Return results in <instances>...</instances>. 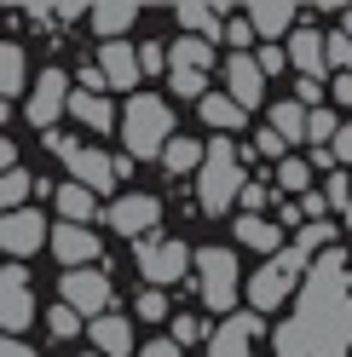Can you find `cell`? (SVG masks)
<instances>
[{
    "label": "cell",
    "instance_id": "1",
    "mask_svg": "<svg viewBox=\"0 0 352 357\" xmlns=\"http://www.w3.org/2000/svg\"><path fill=\"white\" fill-rule=\"evenodd\" d=\"M243 190H249V185H243V150H237V144H226V139H214L208 162H203V178H196L203 213H226Z\"/></svg>",
    "mask_w": 352,
    "mask_h": 357
},
{
    "label": "cell",
    "instance_id": "2",
    "mask_svg": "<svg viewBox=\"0 0 352 357\" xmlns=\"http://www.w3.org/2000/svg\"><path fill=\"white\" fill-rule=\"evenodd\" d=\"M122 132H127V150L133 155H156L162 144H173L168 132H173V109H168V98H133L127 104V116H122Z\"/></svg>",
    "mask_w": 352,
    "mask_h": 357
},
{
    "label": "cell",
    "instance_id": "3",
    "mask_svg": "<svg viewBox=\"0 0 352 357\" xmlns=\"http://www.w3.org/2000/svg\"><path fill=\"white\" fill-rule=\"evenodd\" d=\"M47 150L58 155L64 167H70V178H75V185H87L93 196L116 185V162H110L104 150H93V144H75V139H64V132H47Z\"/></svg>",
    "mask_w": 352,
    "mask_h": 357
},
{
    "label": "cell",
    "instance_id": "4",
    "mask_svg": "<svg viewBox=\"0 0 352 357\" xmlns=\"http://www.w3.org/2000/svg\"><path fill=\"white\" fill-rule=\"evenodd\" d=\"M295 271H306V248H300V242H289L277 259H266V265L249 277V300H254V311H277L283 300H289Z\"/></svg>",
    "mask_w": 352,
    "mask_h": 357
},
{
    "label": "cell",
    "instance_id": "5",
    "mask_svg": "<svg viewBox=\"0 0 352 357\" xmlns=\"http://www.w3.org/2000/svg\"><path fill=\"white\" fill-rule=\"evenodd\" d=\"M196 294H203L214 311H231L237 305V254L231 248H203L196 254Z\"/></svg>",
    "mask_w": 352,
    "mask_h": 357
},
{
    "label": "cell",
    "instance_id": "6",
    "mask_svg": "<svg viewBox=\"0 0 352 357\" xmlns=\"http://www.w3.org/2000/svg\"><path fill=\"white\" fill-rule=\"evenodd\" d=\"M191 248L185 242H162V236H150V242H139V271H145V282L150 288H173V282H185V271H191Z\"/></svg>",
    "mask_w": 352,
    "mask_h": 357
},
{
    "label": "cell",
    "instance_id": "7",
    "mask_svg": "<svg viewBox=\"0 0 352 357\" xmlns=\"http://www.w3.org/2000/svg\"><path fill=\"white\" fill-rule=\"evenodd\" d=\"M58 294H64V305L70 311H81V317H110V277L104 271H64V282H58Z\"/></svg>",
    "mask_w": 352,
    "mask_h": 357
},
{
    "label": "cell",
    "instance_id": "8",
    "mask_svg": "<svg viewBox=\"0 0 352 357\" xmlns=\"http://www.w3.org/2000/svg\"><path fill=\"white\" fill-rule=\"evenodd\" d=\"M70 75L64 70H47L35 81V93H29V127H41V132H52V121H58V109H70Z\"/></svg>",
    "mask_w": 352,
    "mask_h": 357
},
{
    "label": "cell",
    "instance_id": "9",
    "mask_svg": "<svg viewBox=\"0 0 352 357\" xmlns=\"http://www.w3.org/2000/svg\"><path fill=\"white\" fill-rule=\"evenodd\" d=\"M41 242H47V219H41L35 208H17V213H6V219H0V248H6L12 259L35 254Z\"/></svg>",
    "mask_w": 352,
    "mask_h": 357
},
{
    "label": "cell",
    "instance_id": "10",
    "mask_svg": "<svg viewBox=\"0 0 352 357\" xmlns=\"http://www.w3.org/2000/svg\"><path fill=\"white\" fill-rule=\"evenodd\" d=\"M52 254L70 265V271H87V265L98 259V236L87 231V225H70V219H64V225L52 231Z\"/></svg>",
    "mask_w": 352,
    "mask_h": 357
},
{
    "label": "cell",
    "instance_id": "11",
    "mask_svg": "<svg viewBox=\"0 0 352 357\" xmlns=\"http://www.w3.org/2000/svg\"><path fill=\"white\" fill-rule=\"evenodd\" d=\"M156 219H162L156 196H122V202H110V225H116L122 236H145Z\"/></svg>",
    "mask_w": 352,
    "mask_h": 357
},
{
    "label": "cell",
    "instance_id": "12",
    "mask_svg": "<svg viewBox=\"0 0 352 357\" xmlns=\"http://www.w3.org/2000/svg\"><path fill=\"white\" fill-rule=\"evenodd\" d=\"M289 63H295L300 75L323 81V70H329V40H323L312 24H300V29H295V40H289Z\"/></svg>",
    "mask_w": 352,
    "mask_h": 357
},
{
    "label": "cell",
    "instance_id": "13",
    "mask_svg": "<svg viewBox=\"0 0 352 357\" xmlns=\"http://www.w3.org/2000/svg\"><path fill=\"white\" fill-rule=\"evenodd\" d=\"M98 70H104L110 86H122V93H127V86L145 75V63H139V52L127 47V40H104V47H98Z\"/></svg>",
    "mask_w": 352,
    "mask_h": 357
},
{
    "label": "cell",
    "instance_id": "14",
    "mask_svg": "<svg viewBox=\"0 0 352 357\" xmlns=\"http://www.w3.org/2000/svg\"><path fill=\"white\" fill-rule=\"evenodd\" d=\"M254 334H260V311H237V317H226L219 334H214V357H249Z\"/></svg>",
    "mask_w": 352,
    "mask_h": 357
},
{
    "label": "cell",
    "instance_id": "15",
    "mask_svg": "<svg viewBox=\"0 0 352 357\" xmlns=\"http://www.w3.org/2000/svg\"><path fill=\"white\" fill-rule=\"evenodd\" d=\"M226 81H231V98L237 104H260V93H266V70L249 58V52H237V58H226Z\"/></svg>",
    "mask_w": 352,
    "mask_h": 357
},
{
    "label": "cell",
    "instance_id": "16",
    "mask_svg": "<svg viewBox=\"0 0 352 357\" xmlns=\"http://www.w3.org/2000/svg\"><path fill=\"white\" fill-rule=\"evenodd\" d=\"M87 334H93L98 357H127V351H133V323H127V317H116V311H110V317H98Z\"/></svg>",
    "mask_w": 352,
    "mask_h": 357
},
{
    "label": "cell",
    "instance_id": "17",
    "mask_svg": "<svg viewBox=\"0 0 352 357\" xmlns=\"http://www.w3.org/2000/svg\"><path fill=\"white\" fill-rule=\"evenodd\" d=\"M237 242H249V248L254 254H283V231L272 225V219H260V213H243V219H237Z\"/></svg>",
    "mask_w": 352,
    "mask_h": 357
},
{
    "label": "cell",
    "instance_id": "18",
    "mask_svg": "<svg viewBox=\"0 0 352 357\" xmlns=\"http://www.w3.org/2000/svg\"><path fill=\"white\" fill-rule=\"evenodd\" d=\"M306 127H312V109H306L300 98H283V104H272V132H277L283 144L306 139Z\"/></svg>",
    "mask_w": 352,
    "mask_h": 357
},
{
    "label": "cell",
    "instance_id": "19",
    "mask_svg": "<svg viewBox=\"0 0 352 357\" xmlns=\"http://www.w3.org/2000/svg\"><path fill=\"white\" fill-rule=\"evenodd\" d=\"M29 317H35L29 288H0V328H6V340H17V328H29Z\"/></svg>",
    "mask_w": 352,
    "mask_h": 357
},
{
    "label": "cell",
    "instance_id": "20",
    "mask_svg": "<svg viewBox=\"0 0 352 357\" xmlns=\"http://www.w3.org/2000/svg\"><path fill=\"white\" fill-rule=\"evenodd\" d=\"M87 12H93V29H98L104 40H122L127 24L139 17V6H127V0H104V6H87Z\"/></svg>",
    "mask_w": 352,
    "mask_h": 357
},
{
    "label": "cell",
    "instance_id": "21",
    "mask_svg": "<svg viewBox=\"0 0 352 357\" xmlns=\"http://www.w3.org/2000/svg\"><path fill=\"white\" fill-rule=\"evenodd\" d=\"M203 121H208V127H219V132H237V127L249 121V109L237 104L231 93H208V98H203Z\"/></svg>",
    "mask_w": 352,
    "mask_h": 357
},
{
    "label": "cell",
    "instance_id": "22",
    "mask_svg": "<svg viewBox=\"0 0 352 357\" xmlns=\"http://www.w3.org/2000/svg\"><path fill=\"white\" fill-rule=\"evenodd\" d=\"M168 63H173V70H196V75H208V63H214V40H203V35H185V40H173Z\"/></svg>",
    "mask_w": 352,
    "mask_h": 357
},
{
    "label": "cell",
    "instance_id": "23",
    "mask_svg": "<svg viewBox=\"0 0 352 357\" xmlns=\"http://www.w3.org/2000/svg\"><path fill=\"white\" fill-rule=\"evenodd\" d=\"M173 17L185 24V35H203V40L226 35V24H219V12H214V6H203V0H185V6H173Z\"/></svg>",
    "mask_w": 352,
    "mask_h": 357
},
{
    "label": "cell",
    "instance_id": "24",
    "mask_svg": "<svg viewBox=\"0 0 352 357\" xmlns=\"http://www.w3.org/2000/svg\"><path fill=\"white\" fill-rule=\"evenodd\" d=\"M70 116H75L81 127H93V132H110V127H116V109H110L98 93H75V98H70Z\"/></svg>",
    "mask_w": 352,
    "mask_h": 357
},
{
    "label": "cell",
    "instance_id": "25",
    "mask_svg": "<svg viewBox=\"0 0 352 357\" xmlns=\"http://www.w3.org/2000/svg\"><path fill=\"white\" fill-rule=\"evenodd\" d=\"M58 213H64V219H70V225H87V219H93V213H98V196H93V190H87V185H75V178H70V185H64V190H58Z\"/></svg>",
    "mask_w": 352,
    "mask_h": 357
},
{
    "label": "cell",
    "instance_id": "26",
    "mask_svg": "<svg viewBox=\"0 0 352 357\" xmlns=\"http://www.w3.org/2000/svg\"><path fill=\"white\" fill-rule=\"evenodd\" d=\"M249 24L260 35H283V29H295V6H283V0H260V6H249Z\"/></svg>",
    "mask_w": 352,
    "mask_h": 357
},
{
    "label": "cell",
    "instance_id": "27",
    "mask_svg": "<svg viewBox=\"0 0 352 357\" xmlns=\"http://www.w3.org/2000/svg\"><path fill=\"white\" fill-rule=\"evenodd\" d=\"M162 162H168V173H196V167L208 162V150L196 144V139H173V144L162 150Z\"/></svg>",
    "mask_w": 352,
    "mask_h": 357
},
{
    "label": "cell",
    "instance_id": "28",
    "mask_svg": "<svg viewBox=\"0 0 352 357\" xmlns=\"http://www.w3.org/2000/svg\"><path fill=\"white\" fill-rule=\"evenodd\" d=\"M0 93H6V98H17V93H24V52H17L12 40L0 47Z\"/></svg>",
    "mask_w": 352,
    "mask_h": 357
},
{
    "label": "cell",
    "instance_id": "29",
    "mask_svg": "<svg viewBox=\"0 0 352 357\" xmlns=\"http://www.w3.org/2000/svg\"><path fill=\"white\" fill-rule=\"evenodd\" d=\"M277 190H312V162H300V155H283V167H277Z\"/></svg>",
    "mask_w": 352,
    "mask_h": 357
},
{
    "label": "cell",
    "instance_id": "30",
    "mask_svg": "<svg viewBox=\"0 0 352 357\" xmlns=\"http://www.w3.org/2000/svg\"><path fill=\"white\" fill-rule=\"evenodd\" d=\"M29 185H35V178H29L24 167H12L6 178H0V202H6V213H17V208L29 202Z\"/></svg>",
    "mask_w": 352,
    "mask_h": 357
},
{
    "label": "cell",
    "instance_id": "31",
    "mask_svg": "<svg viewBox=\"0 0 352 357\" xmlns=\"http://www.w3.org/2000/svg\"><path fill=\"white\" fill-rule=\"evenodd\" d=\"M335 132H341L335 109H312V127H306V139H312L318 150H329V144H335Z\"/></svg>",
    "mask_w": 352,
    "mask_h": 357
},
{
    "label": "cell",
    "instance_id": "32",
    "mask_svg": "<svg viewBox=\"0 0 352 357\" xmlns=\"http://www.w3.org/2000/svg\"><path fill=\"white\" fill-rule=\"evenodd\" d=\"M168 86H173L179 98H208V93H203L208 75H196V70H168Z\"/></svg>",
    "mask_w": 352,
    "mask_h": 357
},
{
    "label": "cell",
    "instance_id": "33",
    "mask_svg": "<svg viewBox=\"0 0 352 357\" xmlns=\"http://www.w3.org/2000/svg\"><path fill=\"white\" fill-rule=\"evenodd\" d=\"M47 328L58 334V340H75V334H81V311H70V305H58L52 317H47Z\"/></svg>",
    "mask_w": 352,
    "mask_h": 357
},
{
    "label": "cell",
    "instance_id": "34",
    "mask_svg": "<svg viewBox=\"0 0 352 357\" xmlns=\"http://www.w3.org/2000/svg\"><path fill=\"white\" fill-rule=\"evenodd\" d=\"M323 196H329V208H341V213H346V208H352V178H346V173H329Z\"/></svg>",
    "mask_w": 352,
    "mask_h": 357
},
{
    "label": "cell",
    "instance_id": "35",
    "mask_svg": "<svg viewBox=\"0 0 352 357\" xmlns=\"http://www.w3.org/2000/svg\"><path fill=\"white\" fill-rule=\"evenodd\" d=\"M139 317H145V323H162V317H168L162 288H145V294H139Z\"/></svg>",
    "mask_w": 352,
    "mask_h": 357
},
{
    "label": "cell",
    "instance_id": "36",
    "mask_svg": "<svg viewBox=\"0 0 352 357\" xmlns=\"http://www.w3.org/2000/svg\"><path fill=\"white\" fill-rule=\"evenodd\" d=\"M295 242H300L306 254H312V248H329V242H335V225H300V236H295Z\"/></svg>",
    "mask_w": 352,
    "mask_h": 357
},
{
    "label": "cell",
    "instance_id": "37",
    "mask_svg": "<svg viewBox=\"0 0 352 357\" xmlns=\"http://www.w3.org/2000/svg\"><path fill=\"white\" fill-rule=\"evenodd\" d=\"M300 213H306V225H323V213H329V196H323V190H306V196H300Z\"/></svg>",
    "mask_w": 352,
    "mask_h": 357
},
{
    "label": "cell",
    "instance_id": "38",
    "mask_svg": "<svg viewBox=\"0 0 352 357\" xmlns=\"http://www.w3.org/2000/svg\"><path fill=\"white\" fill-rule=\"evenodd\" d=\"M329 63H341V75H352V35H329Z\"/></svg>",
    "mask_w": 352,
    "mask_h": 357
},
{
    "label": "cell",
    "instance_id": "39",
    "mask_svg": "<svg viewBox=\"0 0 352 357\" xmlns=\"http://www.w3.org/2000/svg\"><path fill=\"white\" fill-rule=\"evenodd\" d=\"M203 340V323L196 317H173V346H196Z\"/></svg>",
    "mask_w": 352,
    "mask_h": 357
},
{
    "label": "cell",
    "instance_id": "40",
    "mask_svg": "<svg viewBox=\"0 0 352 357\" xmlns=\"http://www.w3.org/2000/svg\"><path fill=\"white\" fill-rule=\"evenodd\" d=\"M226 40H231V47H249V40H254V24H249V17H231V24H226Z\"/></svg>",
    "mask_w": 352,
    "mask_h": 357
},
{
    "label": "cell",
    "instance_id": "41",
    "mask_svg": "<svg viewBox=\"0 0 352 357\" xmlns=\"http://www.w3.org/2000/svg\"><path fill=\"white\" fill-rule=\"evenodd\" d=\"M254 63H260L266 75H277L283 63H289V52H277V47H260V52H254Z\"/></svg>",
    "mask_w": 352,
    "mask_h": 357
},
{
    "label": "cell",
    "instance_id": "42",
    "mask_svg": "<svg viewBox=\"0 0 352 357\" xmlns=\"http://www.w3.org/2000/svg\"><path fill=\"white\" fill-rule=\"evenodd\" d=\"M139 63H145V75H156V70H173V63L162 58V47H139Z\"/></svg>",
    "mask_w": 352,
    "mask_h": 357
},
{
    "label": "cell",
    "instance_id": "43",
    "mask_svg": "<svg viewBox=\"0 0 352 357\" xmlns=\"http://www.w3.org/2000/svg\"><path fill=\"white\" fill-rule=\"evenodd\" d=\"M300 104H312V109H323V81H312V75H300Z\"/></svg>",
    "mask_w": 352,
    "mask_h": 357
},
{
    "label": "cell",
    "instance_id": "44",
    "mask_svg": "<svg viewBox=\"0 0 352 357\" xmlns=\"http://www.w3.org/2000/svg\"><path fill=\"white\" fill-rule=\"evenodd\" d=\"M0 288H29V271L12 259V265H6V277H0Z\"/></svg>",
    "mask_w": 352,
    "mask_h": 357
},
{
    "label": "cell",
    "instance_id": "45",
    "mask_svg": "<svg viewBox=\"0 0 352 357\" xmlns=\"http://www.w3.org/2000/svg\"><path fill=\"white\" fill-rule=\"evenodd\" d=\"M254 150H260V155H283V139H277V132L266 127V132H260V139H254Z\"/></svg>",
    "mask_w": 352,
    "mask_h": 357
},
{
    "label": "cell",
    "instance_id": "46",
    "mask_svg": "<svg viewBox=\"0 0 352 357\" xmlns=\"http://www.w3.org/2000/svg\"><path fill=\"white\" fill-rule=\"evenodd\" d=\"M329 150H335V162H352V127H341V132H335V144H329Z\"/></svg>",
    "mask_w": 352,
    "mask_h": 357
},
{
    "label": "cell",
    "instance_id": "47",
    "mask_svg": "<svg viewBox=\"0 0 352 357\" xmlns=\"http://www.w3.org/2000/svg\"><path fill=\"white\" fill-rule=\"evenodd\" d=\"M145 357H185V346H173V340H150Z\"/></svg>",
    "mask_w": 352,
    "mask_h": 357
},
{
    "label": "cell",
    "instance_id": "48",
    "mask_svg": "<svg viewBox=\"0 0 352 357\" xmlns=\"http://www.w3.org/2000/svg\"><path fill=\"white\" fill-rule=\"evenodd\" d=\"M98 86H104V70H98V63H87V70H81V93H98Z\"/></svg>",
    "mask_w": 352,
    "mask_h": 357
},
{
    "label": "cell",
    "instance_id": "49",
    "mask_svg": "<svg viewBox=\"0 0 352 357\" xmlns=\"http://www.w3.org/2000/svg\"><path fill=\"white\" fill-rule=\"evenodd\" d=\"M329 93H335V104H352V75H335V81H329Z\"/></svg>",
    "mask_w": 352,
    "mask_h": 357
},
{
    "label": "cell",
    "instance_id": "50",
    "mask_svg": "<svg viewBox=\"0 0 352 357\" xmlns=\"http://www.w3.org/2000/svg\"><path fill=\"white\" fill-rule=\"evenodd\" d=\"M0 357H35V351H29L24 340H6V346H0Z\"/></svg>",
    "mask_w": 352,
    "mask_h": 357
},
{
    "label": "cell",
    "instance_id": "51",
    "mask_svg": "<svg viewBox=\"0 0 352 357\" xmlns=\"http://www.w3.org/2000/svg\"><path fill=\"white\" fill-rule=\"evenodd\" d=\"M341 35H352V12H341Z\"/></svg>",
    "mask_w": 352,
    "mask_h": 357
},
{
    "label": "cell",
    "instance_id": "52",
    "mask_svg": "<svg viewBox=\"0 0 352 357\" xmlns=\"http://www.w3.org/2000/svg\"><path fill=\"white\" fill-rule=\"evenodd\" d=\"M346 231H352V208H346Z\"/></svg>",
    "mask_w": 352,
    "mask_h": 357
},
{
    "label": "cell",
    "instance_id": "53",
    "mask_svg": "<svg viewBox=\"0 0 352 357\" xmlns=\"http://www.w3.org/2000/svg\"><path fill=\"white\" fill-rule=\"evenodd\" d=\"M93 357H98V351H93Z\"/></svg>",
    "mask_w": 352,
    "mask_h": 357
}]
</instances>
